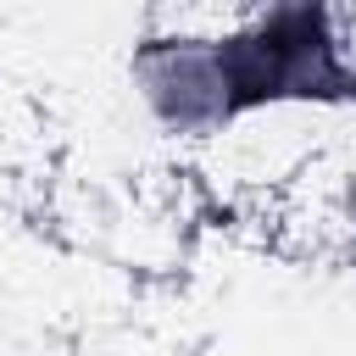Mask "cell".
<instances>
[{
  "label": "cell",
  "mask_w": 356,
  "mask_h": 356,
  "mask_svg": "<svg viewBox=\"0 0 356 356\" xmlns=\"http://www.w3.org/2000/svg\"><path fill=\"white\" fill-rule=\"evenodd\" d=\"M222 89H234L222 100V111H228V106L273 100V95H350V78L334 67V50L323 39V17L284 11V17L261 22L250 39L228 44Z\"/></svg>",
  "instance_id": "6da1fadb"
}]
</instances>
